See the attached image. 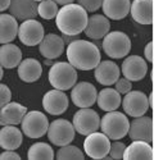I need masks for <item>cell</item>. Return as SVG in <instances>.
Instances as JSON below:
<instances>
[{
  "label": "cell",
  "instance_id": "obj_1",
  "mask_svg": "<svg viewBox=\"0 0 154 160\" xmlns=\"http://www.w3.org/2000/svg\"><path fill=\"white\" fill-rule=\"evenodd\" d=\"M99 48L87 40H73L67 46V60L76 69L91 71L100 63Z\"/></svg>",
  "mask_w": 154,
  "mask_h": 160
},
{
  "label": "cell",
  "instance_id": "obj_2",
  "mask_svg": "<svg viewBox=\"0 0 154 160\" xmlns=\"http://www.w3.org/2000/svg\"><path fill=\"white\" fill-rule=\"evenodd\" d=\"M87 12L79 4L63 5L55 16V24L58 30L67 36H77L84 32L87 24Z\"/></svg>",
  "mask_w": 154,
  "mask_h": 160
},
{
  "label": "cell",
  "instance_id": "obj_3",
  "mask_svg": "<svg viewBox=\"0 0 154 160\" xmlns=\"http://www.w3.org/2000/svg\"><path fill=\"white\" fill-rule=\"evenodd\" d=\"M49 82L57 90L67 91L77 83V71L68 62H57L49 71Z\"/></svg>",
  "mask_w": 154,
  "mask_h": 160
},
{
  "label": "cell",
  "instance_id": "obj_4",
  "mask_svg": "<svg viewBox=\"0 0 154 160\" xmlns=\"http://www.w3.org/2000/svg\"><path fill=\"white\" fill-rule=\"evenodd\" d=\"M130 127L128 118L121 112H107V114L100 119L101 132L109 140H121L123 138Z\"/></svg>",
  "mask_w": 154,
  "mask_h": 160
},
{
  "label": "cell",
  "instance_id": "obj_5",
  "mask_svg": "<svg viewBox=\"0 0 154 160\" xmlns=\"http://www.w3.org/2000/svg\"><path fill=\"white\" fill-rule=\"evenodd\" d=\"M101 46L109 58L122 59L126 58L131 50V40L122 31H113L103 37Z\"/></svg>",
  "mask_w": 154,
  "mask_h": 160
},
{
  "label": "cell",
  "instance_id": "obj_6",
  "mask_svg": "<svg viewBox=\"0 0 154 160\" xmlns=\"http://www.w3.org/2000/svg\"><path fill=\"white\" fill-rule=\"evenodd\" d=\"M48 128H49V121L46 115L38 110L26 113L21 122L22 133L30 138L43 137L44 135H46Z\"/></svg>",
  "mask_w": 154,
  "mask_h": 160
},
{
  "label": "cell",
  "instance_id": "obj_7",
  "mask_svg": "<svg viewBox=\"0 0 154 160\" xmlns=\"http://www.w3.org/2000/svg\"><path fill=\"white\" fill-rule=\"evenodd\" d=\"M48 138L55 146H66L74 140V128L67 119H55L49 124Z\"/></svg>",
  "mask_w": 154,
  "mask_h": 160
},
{
  "label": "cell",
  "instance_id": "obj_8",
  "mask_svg": "<svg viewBox=\"0 0 154 160\" xmlns=\"http://www.w3.org/2000/svg\"><path fill=\"white\" fill-rule=\"evenodd\" d=\"M72 124L77 133L87 136L99 129L100 117L95 110L90 108H80V110H77L73 115Z\"/></svg>",
  "mask_w": 154,
  "mask_h": 160
},
{
  "label": "cell",
  "instance_id": "obj_9",
  "mask_svg": "<svg viewBox=\"0 0 154 160\" xmlns=\"http://www.w3.org/2000/svg\"><path fill=\"white\" fill-rule=\"evenodd\" d=\"M110 149V140L103 132H93L84 141V151L91 159H104Z\"/></svg>",
  "mask_w": 154,
  "mask_h": 160
},
{
  "label": "cell",
  "instance_id": "obj_10",
  "mask_svg": "<svg viewBox=\"0 0 154 160\" xmlns=\"http://www.w3.org/2000/svg\"><path fill=\"white\" fill-rule=\"evenodd\" d=\"M18 38L26 46H36L45 36L43 24L36 19H26L18 27Z\"/></svg>",
  "mask_w": 154,
  "mask_h": 160
},
{
  "label": "cell",
  "instance_id": "obj_11",
  "mask_svg": "<svg viewBox=\"0 0 154 160\" xmlns=\"http://www.w3.org/2000/svg\"><path fill=\"white\" fill-rule=\"evenodd\" d=\"M121 104L125 113L134 118L144 115L149 109L148 96L143 91H128Z\"/></svg>",
  "mask_w": 154,
  "mask_h": 160
},
{
  "label": "cell",
  "instance_id": "obj_12",
  "mask_svg": "<svg viewBox=\"0 0 154 160\" xmlns=\"http://www.w3.org/2000/svg\"><path fill=\"white\" fill-rule=\"evenodd\" d=\"M71 99L79 108H90L96 102L98 91L90 82H79L71 88Z\"/></svg>",
  "mask_w": 154,
  "mask_h": 160
},
{
  "label": "cell",
  "instance_id": "obj_13",
  "mask_svg": "<svg viewBox=\"0 0 154 160\" xmlns=\"http://www.w3.org/2000/svg\"><path fill=\"white\" fill-rule=\"evenodd\" d=\"M68 96L60 90H50L43 96V108L50 115H60L68 109Z\"/></svg>",
  "mask_w": 154,
  "mask_h": 160
},
{
  "label": "cell",
  "instance_id": "obj_14",
  "mask_svg": "<svg viewBox=\"0 0 154 160\" xmlns=\"http://www.w3.org/2000/svg\"><path fill=\"white\" fill-rule=\"evenodd\" d=\"M128 136L132 141H145L153 142V118L150 117H137L130 123Z\"/></svg>",
  "mask_w": 154,
  "mask_h": 160
},
{
  "label": "cell",
  "instance_id": "obj_15",
  "mask_svg": "<svg viewBox=\"0 0 154 160\" xmlns=\"http://www.w3.org/2000/svg\"><path fill=\"white\" fill-rule=\"evenodd\" d=\"M121 71L125 78L128 81H141L148 73V64L139 55L127 57L121 67Z\"/></svg>",
  "mask_w": 154,
  "mask_h": 160
},
{
  "label": "cell",
  "instance_id": "obj_16",
  "mask_svg": "<svg viewBox=\"0 0 154 160\" xmlns=\"http://www.w3.org/2000/svg\"><path fill=\"white\" fill-rule=\"evenodd\" d=\"M121 69L112 60H103L94 68V76L98 83L103 86H112L120 78Z\"/></svg>",
  "mask_w": 154,
  "mask_h": 160
},
{
  "label": "cell",
  "instance_id": "obj_17",
  "mask_svg": "<svg viewBox=\"0 0 154 160\" xmlns=\"http://www.w3.org/2000/svg\"><path fill=\"white\" fill-rule=\"evenodd\" d=\"M38 50L45 59H57L64 52V41L55 33H48L38 44Z\"/></svg>",
  "mask_w": 154,
  "mask_h": 160
},
{
  "label": "cell",
  "instance_id": "obj_18",
  "mask_svg": "<svg viewBox=\"0 0 154 160\" xmlns=\"http://www.w3.org/2000/svg\"><path fill=\"white\" fill-rule=\"evenodd\" d=\"M27 108L19 102L9 101L0 108V126H17L22 122Z\"/></svg>",
  "mask_w": 154,
  "mask_h": 160
},
{
  "label": "cell",
  "instance_id": "obj_19",
  "mask_svg": "<svg viewBox=\"0 0 154 160\" xmlns=\"http://www.w3.org/2000/svg\"><path fill=\"white\" fill-rule=\"evenodd\" d=\"M109 30H110L109 19L103 14H94L89 17L84 32L89 38L100 40L109 32Z\"/></svg>",
  "mask_w": 154,
  "mask_h": 160
},
{
  "label": "cell",
  "instance_id": "obj_20",
  "mask_svg": "<svg viewBox=\"0 0 154 160\" xmlns=\"http://www.w3.org/2000/svg\"><path fill=\"white\" fill-rule=\"evenodd\" d=\"M8 9L10 16L19 21L35 19L37 16V4L35 0H10Z\"/></svg>",
  "mask_w": 154,
  "mask_h": 160
},
{
  "label": "cell",
  "instance_id": "obj_21",
  "mask_svg": "<svg viewBox=\"0 0 154 160\" xmlns=\"http://www.w3.org/2000/svg\"><path fill=\"white\" fill-rule=\"evenodd\" d=\"M130 13L135 22L149 26L153 23V0H134L130 5Z\"/></svg>",
  "mask_w": 154,
  "mask_h": 160
},
{
  "label": "cell",
  "instance_id": "obj_22",
  "mask_svg": "<svg viewBox=\"0 0 154 160\" xmlns=\"http://www.w3.org/2000/svg\"><path fill=\"white\" fill-rule=\"evenodd\" d=\"M130 0H103V13L108 19L120 21L128 16L130 13Z\"/></svg>",
  "mask_w": 154,
  "mask_h": 160
},
{
  "label": "cell",
  "instance_id": "obj_23",
  "mask_svg": "<svg viewBox=\"0 0 154 160\" xmlns=\"http://www.w3.org/2000/svg\"><path fill=\"white\" fill-rule=\"evenodd\" d=\"M43 74V65L37 59L26 58L18 64V77L26 83L36 82Z\"/></svg>",
  "mask_w": 154,
  "mask_h": 160
},
{
  "label": "cell",
  "instance_id": "obj_24",
  "mask_svg": "<svg viewBox=\"0 0 154 160\" xmlns=\"http://www.w3.org/2000/svg\"><path fill=\"white\" fill-rule=\"evenodd\" d=\"M154 151L149 142L145 141H132L123 151L122 159L125 160H153Z\"/></svg>",
  "mask_w": 154,
  "mask_h": 160
},
{
  "label": "cell",
  "instance_id": "obj_25",
  "mask_svg": "<svg viewBox=\"0 0 154 160\" xmlns=\"http://www.w3.org/2000/svg\"><path fill=\"white\" fill-rule=\"evenodd\" d=\"M22 131L16 126H3L0 129V148L4 150H17L22 145Z\"/></svg>",
  "mask_w": 154,
  "mask_h": 160
},
{
  "label": "cell",
  "instance_id": "obj_26",
  "mask_svg": "<svg viewBox=\"0 0 154 160\" xmlns=\"http://www.w3.org/2000/svg\"><path fill=\"white\" fill-rule=\"evenodd\" d=\"M22 60V51L14 44H3L0 46V65L5 69H13L18 67Z\"/></svg>",
  "mask_w": 154,
  "mask_h": 160
},
{
  "label": "cell",
  "instance_id": "obj_27",
  "mask_svg": "<svg viewBox=\"0 0 154 160\" xmlns=\"http://www.w3.org/2000/svg\"><path fill=\"white\" fill-rule=\"evenodd\" d=\"M121 94L116 88H103L96 96L98 106L104 112L117 110L121 105Z\"/></svg>",
  "mask_w": 154,
  "mask_h": 160
},
{
  "label": "cell",
  "instance_id": "obj_28",
  "mask_svg": "<svg viewBox=\"0 0 154 160\" xmlns=\"http://www.w3.org/2000/svg\"><path fill=\"white\" fill-rule=\"evenodd\" d=\"M19 24L10 14H0V44H9L18 35Z\"/></svg>",
  "mask_w": 154,
  "mask_h": 160
},
{
  "label": "cell",
  "instance_id": "obj_29",
  "mask_svg": "<svg viewBox=\"0 0 154 160\" xmlns=\"http://www.w3.org/2000/svg\"><path fill=\"white\" fill-rule=\"evenodd\" d=\"M27 158L30 160H53L55 155L51 146L46 142H36L28 149Z\"/></svg>",
  "mask_w": 154,
  "mask_h": 160
},
{
  "label": "cell",
  "instance_id": "obj_30",
  "mask_svg": "<svg viewBox=\"0 0 154 160\" xmlns=\"http://www.w3.org/2000/svg\"><path fill=\"white\" fill-rule=\"evenodd\" d=\"M58 10V4L54 0H43L40 4H37V16H40L43 19L46 21L55 18Z\"/></svg>",
  "mask_w": 154,
  "mask_h": 160
},
{
  "label": "cell",
  "instance_id": "obj_31",
  "mask_svg": "<svg viewBox=\"0 0 154 160\" xmlns=\"http://www.w3.org/2000/svg\"><path fill=\"white\" fill-rule=\"evenodd\" d=\"M85 158L84 152L77 148V146H72V145H66V146H60V149L57 151V159L59 160H74V159H79L82 160Z\"/></svg>",
  "mask_w": 154,
  "mask_h": 160
},
{
  "label": "cell",
  "instance_id": "obj_32",
  "mask_svg": "<svg viewBox=\"0 0 154 160\" xmlns=\"http://www.w3.org/2000/svg\"><path fill=\"white\" fill-rule=\"evenodd\" d=\"M126 149V145L121 141H116L113 143H110V149H109V156L112 159H122L123 156V151Z\"/></svg>",
  "mask_w": 154,
  "mask_h": 160
},
{
  "label": "cell",
  "instance_id": "obj_33",
  "mask_svg": "<svg viewBox=\"0 0 154 160\" xmlns=\"http://www.w3.org/2000/svg\"><path fill=\"white\" fill-rule=\"evenodd\" d=\"M103 0H77V4L81 5L86 12H96L99 8H101Z\"/></svg>",
  "mask_w": 154,
  "mask_h": 160
},
{
  "label": "cell",
  "instance_id": "obj_34",
  "mask_svg": "<svg viewBox=\"0 0 154 160\" xmlns=\"http://www.w3.org/2000/svg\"><path fill=\"white\" fill-rule=\"evenodd\" d=\"M116 90H117L120 94H127L128 91H131V88H132V85H131V81H128L127 78H118L117 81H116Z\"/></svg>",
  "mask_w": 154,
  "mask_h": 160
},
{
  "label": "cell",
  "instance_id": "obj_35",
  "mask_svg": "<svg viewBox=\"0 0 154 160\" xmlns=\"http://www.w3.org/2000/svg\"><path fill=\"white\" fill-rule=\"evenodd\" d=\"M10 100H12L10 88L4 83H0V108L4 106L5 104H8Z\"/></svg>",
  "mask_w": 154,
  "mask_h": 160
},
{
  "label": "cell",
  "instance_id": "obj_36",
  "mask_svg": "<svg viewBox=\"0 0 154 160\" xmlns=\"http://www.w3.org/2000/svg\"><path fill=\"white\" fill-rule=\"evenodd\" d=\"M21 160V156L14 151V150H7L0 154V160Z\"/></svg>",
  "mask_w": 154,
  "mask_h": 160
},
{
  "label": "cell",
  "instance_id": "obj_37",
  "mask_svg": "<svg viewBox=\"0 0 154 160\" xmlns=\"http://www.w3.org/2000/svg\"><path fill=\"white\" fill-rule=\"evenodd\" d=\"M144 55L149 63H153V42L151 41L146 44V46L144 49Z\"/></svg>",
  "mask_w": 154,
  "mask_h": 160
},
{
  "label": "cell",
  "instance_id": "obj_38",
  "mask_svg": "<svg viewBox=\"0 0 154 160\" xmlns=\"http://www.w3.org/2000/svg\"><path fill=\"white\" fill-rule=\"evenodd\" d=\"M10 0H0V12H4L9 8Z\"/></svg>",
  "mask_w": 154,
  "mask_h": 160
},
{
  "label": "cell",
  "instance_id": "obj_39",
  "mask_svg": "<svg viewBox=\"0 0 154 160\" xmlns=\"http://www.w3.org/2000/svg\"><path fill=\"white\" fill-rule=\"evenodd\" d=\"M54 2H55L57 4H60V5H66V4H71V3H73L74 0H54Z\"/></svg>",
  "mask_w": 154,
  "mask_h": 160
},
{
  "label": "cell",
  "instance_id": "obj_40",
  "mask_svg": "<svg viewBox=\"0 0 154 160\" xmlns=\"http://www.w3.org/2000/svg\"><path fill=\"white\" fill-rule=\"evenodd\" d=\"M148 104H149V108L153 109V92H150V95L148 98Z\"/></svg>",
  "mask_w": 154,
  "mask_h": 160
},
{
  "label": "cell",
  "instance_id": "obj_41",
  "mask_svg": "<svg viewBox=\"0 0 154 160\" xmlns=\"http://www.w3.org/2000/svg\"><path fill=\"white\" fill-rule=\"evenodd\" d=\"M3 74H4V71H3V67L0 65V81H2V78H3Z\"/></svg>",
  "mask_w": 154,
  "mask_h": 160
},
{
  "label": "cell",
  "instance_id": "obj_42",
  "mask_svg": "<svg viewBox=\"0 0 154 160\" xmlns=\"http://www.w3.org/2000/svg\"><path fill=\"white\" fill-rule=\"evenodd\" d=\"M35 2H43V0H35Z\"/></svg>",
  "mask_w": 154,
  "mask_h": 160
}]
</instances>
